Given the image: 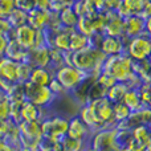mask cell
<instances>
[{
    "label": "cell",
    "instance_id": "cell-1",
    "mask_svg": "<svg viewBox=\"0 0 151 151\" xmlns=\"http://www.w3.org/2000/svg\"><path fill=\"white\" fill-rule=\"evenodd\" d=\"M105 60L106 56L102 53V50L93 45L72 52V65L94 77H98L102 73Z\"/></svg>",
    "mask_w": 151,
    "mask_h": 151
},
{
    "label": "cell",
    "instance_id": "cell-2",
    "mask_svg": "<svg viewBox=\"0 0 151 151\" xmlns=\"http://www.w3.org/2000/svg\"><path fill=\"white\" fill-rule=\"evenodd\" d=\"M102 72L110 74L117 82H127L134 76V61L126 53L109 56L104 63Z\"/></svg>",
    "mask_w": 151,
    "mask_h": 151
},
{
    "label": "cell",
    "instance_id": "cell-3",
    "mask_svg": "<svg viewBox=\"0 0 151 151\" xmlns=\"http://www.w3.org/2000/svg\"><path fill=\"white\" fill-rule=\"evenodd\" d=\"M24 96H25L27 102H31L45 110H49L53 106V104L58 99L48 86H40L29 81L24 83Z\"/></svg>",
    "mask_w": 151,
    "mask_h": 151
},
{
    "label": "cell",
    "instance_id": "cell-4",
    "mask_svg": "<svg viewBox=\"0 0 151 151\" xmlns=\"http://www.w3.org/2000/svg\"><path fill=\"white\" fill-rule=\"evenodd\" d=\"M88 107L98 125L101 126V129L117 126V122L114 119V104L106 97L90 101L88 104Z\"/></svg>",
    "mask_w": 151,
    "mask_h": 151
},
{
    "label": "cell",
    "instance_id": "cell-5",
    "mask_svg": "<svg viewBox=\"0 0 151 151\" xmlns=\"http://www.w3.org/2000/svg\"><path fill=\"white\" fill-rule=\"evenodd\" d=\"M9 39H15L21 47H24L28 50L36 49V48L45 45L44 31H37V29L32 28L29 24L13 29L9 35Z\"/></svg>",
    "mask_w": 151,
    "mask_h": 151
},
{
    "label": "cell",
    "instance_id": "cell-6",
    "mask_svg": "<svg viewBox=\"0 0 151 151\" xmlns=\"http://www.w3.org/2000/svg\"><path fill=\"white\" fill-rule=\"evenodd\" d=\"M89 146L99 151H121V146L117 142V129L105 127L91 134Z\"/></svg>",
    "mask_w": 151,
    "mask_h": 151
},
{
    "label": "cell",
    "instance_id": "cell-7",
    "mask_svg": "<svg viewBox=\"0 0 151 151\" xmlns=\"http://www.w3.org/2000/svg\"><path fill=\"white\" fill-rule=\"evenodd\" d=\"M68 125L69 118L61 114H49L48 113V115L41 122L42 135L55 139H61L68 134Z\"/></svg>",
    "mask_w": 151,
    "mask_h": 151
},
{
    "label": "cell",
    "instance_id": "cell-8",
    "mask_svg": "<svg viewBox=\"0 0 151 151\" xmlns=\"http://www.w3.org/2000/svg\"><path fill=\"white\" fill-rule=\"evenodd\" d=\"M125 53L134 63H141V61L149 60L151 55V37L145 33L142 36L127 40Z\"/></svg>",
    "mask_w": 151,
    "mask_h": 151
},
{
    "label": "cell",
    "instance_id": "cell-9",
    "mask_svg": "<svg viewBox=\"0 0 151 151\" xmlns=\"http://www.w3.org/2000/svg\"><path fill=\"white\" fill-rule=\"evenodd\" d=\"M88 73L80 70L73 65H64L61 68H58L57 70H55V78L65 88V90L69 94L78 88L81 82L88 77Z\"/></svg>",
    "mask_w": 151,
    "mask_h": 151
},
{
    "label": "cell",
    "instance_id": "cell-10",
    "mask_svg": "<svg viewBox=\"0 0 151 151\" xmlns=\"http://www.w3.org/2000/svg\"><path fill=\"white\" fill-rule=\"evenodd\" d=\"M17 126L20 130V149H37L39 141L42 137L41 122L20 121Z\"/></svg>",
    "mask_w": 151,
    "mask_h": 151
},
{
    "label": "cell",
    "instance_id": "cell-11",
    "mask_svg": "<svg viewBox=\"0 0 151 151\" xmlns=\"http://www.w3.org/2000/svg\"><path fill=\"white\" fill-rule=\"evenodd\" d=\"M146 33V20L141 15L123 19V39L130 40Z\"/></svg>",
    "mask_w": 151,
    "mask_h": 151
},
{
    "label": "cell",
    "instance_id": "cell-12",
    "mask_svg": "<svg viewBox=\"0 0 151 151\" xmlns=\"http://www.w3.org/2000/svg\"><path fill=\"white\" fill-rule=\"evenodd\" d=\"M126 41L127 40L123 39V37L106 36L105 35L101 44H99V49L102 50V53L106 57L122 55V53H125V49H126Z\"/></svg>",
    "mask_w": 151,
    "mask_h": 151
},
{
    "label": "cell",
    "instance_id": "cell-13",
    "mask_svg": "<svg viewBox=\"0 0 151 151\" xmlns=\"http://www.w3.org/2000/svg\"><path fill=\"white\" fill-rule=\"evenodd\" d=\"M91 131L85 123L82 122L77 114L69 118V125H68V134L66 135L74 139H80V141H85L89 143V139L91 137Z\"/></svg>",
    "mask_w": 151,
    "mask_h": 151
},
{
    "label": "cell",
    "instance_id": "cell-14",
    "mask_svg": "<svg viewBox=\"0 0 151 151\" xmlns=\"http://www.w3.org/2000/svg\"><path fill=\"white\" fill-rule=\"evenodd\" d=\"M105 17H106V24L104 35L123 37V19L115 11H105Z\"/></svg>",
    "mask_w": 151,
    "mask_h": 151
},
{
    "label": "cell",
    "instance_id": "cell-15",
    "mask_svg": "<svg viewBox=\"0 0 151 151\" xmlns=\"http://www.w3.org/2000/svg\"><path fill=\"white\" fill-rule=\"evenodd\" d=\"M50 20V11L42 9V8H35L31 12H28V23L32 28L37 31H45L49 25Z\"/></svg>",
    "mask_w": 151,
    "mask_h": 151
},
{
    "label": "cell",
    "instance_id": "cell-16",
    "mask_svg": "<svg viewBox=\"0 0 151 151\" xmlns=\"http://www.w3.org/2000/svg\"><path fill=\"white\" fill-rule=\"evenodd\" d=\"M28 63L33 68H49L50 66V48L47 45L29 50Z\"/></svg>",
    "mask_w": 151,
    "mask_h": 151
},
{
    "label": "cell",
    "instance_id": "cell-17",
    "mask_svg": "<svg viewBox=\"0 0 151 151\" xmlns=\"http://www.w3.org/2000/svg\"><path fill=\"white\" fill-rule=\"evenodd\" d=\"M48 111L49 110H45L25 101L21 107L20 118L21 121H27V122H42V119L48 115Z\"/></svg>",
    "mask_w": 151,
    "mask_h": 151
},
{
    "label": "cell",
    "instance_id": "cell-18",
    "mask_svg": "<svg viewBox=\"0 0 151 151\" xmlns=\"http://www.w3.org/2000/svg\"><path fill=\"white\" fill-rule=\"evenodd\" d=\"M96 80H97V77L89 74L88 77L78 85V88L74 89V90L69 94V96L72 97V99L80 105V107L83 106V105H88V102H89V90H90L91 85H93V82Z\"/></svg>",
    "mask_w": 151,
    "mask_h": 151
},
{
    "label": "cell",
    "instance_id": "cell-19",
    "mask_svg": "<svg viewBox=\"0 0 151 151\" xmlns=\"http://www.w3.org/2000/svg\"><path fill=\"white\" fill-rule=\"evenodd\" d=\"M146 1L147 0H122L115 12L122 19H126L133 15H139Z\"/></svg>",
    "mask_w": 151,
    "mask_h": 151
},
{
    "label": "cell",
    "instance_id": "cell-20",
    "mask_svg": "<svg viewBox=\"0 0 151 151\" xmlns=\"http://www.w3.org/2000/svg\"><path fill=\"white\" fill-rule=\"evenodd\" d=\"M4 56L16 61V63H24V61H28L29 50L25 49L24 47H21L15 39H9Z\"/></svg>",
    "mask_w": 151,
    "mask_h": 151
},
{
    "label": "cell",
    "instance_id": "cell-21",
    "mask_svg": "<svg viewBox=\"0 0 151 151\" xmlns=\"http://www.w3.org/2000/svg\"><path fill=\"white\" fill-rule=\"evenodd\" d=\"M53 78H55V72L50 68H33L29 82L40 86H49Z\"/></svg>",
    "mask_w": 151,
    "mask_h": 151
},
{
    "label": "cell",
    "instance_id": "cell-22",
    "mask_svg": "<svg viewBox=\"0 0 151 151\" xmlns=\"http://www.w3.org/2000/svg\"><path fill=\"white\" fill-rule=\"evenodd\" d=\"M17 64L19 63L5 57V56L1 57L0 58V77L17 82Z\"/></svg>",
    "mask_w": 151,
    "mask_h": 151
},
{
    "label": "cell",
    "instance_id": "cell-23",
    "mask_svg": "<svg viewBox=\"0 0 151 151\" xmlns=\"http://www.w3.org/2000/svg\"><path fill=\"white\" fill-rule=\"evenodd\" d=\"M80 33L85 35L86 37H91L93 35H96V28H94V13L90 15H85L82 17L78 19V24L76 27Z\"/></svg>",
    "mask_w": 151,
    "mask_h": 151
},
{
    "label": "cell",
    "instance_id": "cell-24",
    "mask_svg": "<svg viewBox=\"0 0 151 151\" xmlns=\"http://www.w3.org/2000/svg\"><path fill=\"white\" fill-rule=\"evenodd\" d=\"M122 102L131 110V111H138L142 107H145V105L142 104L141 97H139L138 89H129L126 91L125 97H123Z\"/></svg>",
    "mask_w": 151,
    "mask_h": 151
},
{
    "label": "cell",
    "instance_id": "cell-25",
    "mask_svg": "<svg viewBox=\"0 0 151 151\" xmlns=\"http://www.w3.org/2000/svg\"><path fill=\"white\" fill-rule=\"evenodd\" d=\"M90 45V39L86 37L85 35L80 33L77 29H73L70 33V48L69 50L70 52H77V50H81L83 48L89 47Z\"/></svg>",
    "mask_w": 151,
    "mask_h": 151
},
{
    "label": "cell",
    "instance_id": "cell-26",
    "mask_svg": "<svg viewBox=\"0 0 151 151\" xmlns=\"http://www.w3.org/2000/svg\"><path fill=\"white\" fill-rule=\"evenodd\" d=\"M58 17H60V23L64 28H76L78 24V19H80L72 7L63 9L58 13Z\"/></svg>",
    "mask_w": 151,
    "mask_h": 151
},
{
    "label": "cell",
    "instance_id": "cell-27",
    "mask_svg": "<svg viewBox=\"0 0 151 151\" xmlns=\"http://www.w3.org/2000/svg\"><path fill=\"white\" fill-rule=\"evenodd\" d=\"M127 90H129V88H127V85H126L125 82H117L115 85H113L111 88L107 90L106 98L110 99L113 104H117V102L122 101Z\"/></svg>",
    "mask_w": 151,
    "mask_h": 151
},
{
    "label": "cell",
    "instance_id": "cell-28",
    "mask_svg": "<svg viewBox=\"0 0 151 151\" xmlns=\"http://www.w3.org/2000/svg\"><path fill=\"white\" fill-rule=\"evenodd\" d=\"M60 142H61V149H64L65 151H83L89 146L88 142L70 138V137H68V135L61 138Z\"/></svg>",
    "mask_w": 151,
    "mask_h": 151
},
{
    "label": "cell",
    "instance_id": "cell-29",
    "mask_svg": "<svg viewBox=\"0 0 151 151\" xmlns=\"http://www.w3.org/2000/svg\"><path fill=\"white\" fill-rule=\"evenodd\" d=\"M7 21L11 25V28L16 29V28H19V27L25 25V24L28 23V13L15 8V9L11 12V15L7 17Z\"/></svg>",
    "mask_w": 151,
    "mask_h": 151
},
{
    "label": "cell",
    "instance_id": "cell-30",
    "mask_svg": "<svg viewBox=\"0 0 151 151\" xmlns=\"http://www.w3.org/2000/svg\"><path fill=\"white\" fill-rule=\"evenodd\" d=\"M61 149V142L60 139L49 138V137L42 135L37 145V150L39 151H57Z\"/></svg>",
    "mask_w": 151,
    "mask_h": 151
},
{
    "label": "cell",
    "instance_id": "cell-31",
    "mask_svg": "<svg viewBox=\"0 0 151 151\" xmlns=\"http://www.w3.org/2000/svg\"><path fill=\"white\" fill-rule=\"evenodd\" d=\"M33 70V66L31 63L24 61V63H19L17 64V82L19 83H25L29 81Z\"/></svg>",
    "mask_w": 151,
    "mask_h": 151
},
{
    "label": "cell",
    "instance_id": "cell-32",
    "mask_svg": "<svg viewBox=\"0 0 151 151\" xmlns=\"http://www.w3.org/2000/svg\"><path fill=\"white\" fill-rule=\"evenodd\" d=\"M131 113L133 111H131V110L129 109V107L126 106L122 101L114 104V119H115V122L117 123L126 121L131 115Z\"/></svg>",
    "mask_w": 151,
    "mask_h": 151
},
{
    "label": "cell",
    "instance_id": "cell-33",
    "mask_svg": "<svg viewBox=\"0 0 151 151\" xmlns=\"http://www.w3.org/2000/svg\"><path fill=\"white\" fill-rule=\"evenodd\" d=\"M64 65H65L64 52L60 49H56V48H50V66L49 68L55 72Z\"/></svg>",
    "mask_w": 151,
    "mask_h": 151
},
{
    "label": "cell",
    "instance_id": "cell-34",
    "mask_svg": "<svg viewBox=\"0 0 151 151\" xmlns=\"http://www.w3.org/2000/svg\"><path fill=\"white\" fill-rule=\"evenodd\" d=\"M106 93H107V90L105 88H102L96 80L93 82V85H91L90 90H89V102L93 101V99H98V98H102V97H106Z\"/></svg>",
    "mask_w": 151,
    "mask_h": 151
},
{
    "label": "cell",
    "instance_id": "cell-35",
    "mask_svg": "<svg viewBox=\"0 0 151 151\" xmlns=\"http://www.w3.org/2000/svg\"><path fill=\"white\" fill-rule=\"evenodd\" d=\"M48 88L50 89V91H52V93L55 94L57 98H63V97L69 96V93L65 90V88H64V86L61 85V83L58 82L56 78H53V80L50 81V83H49V86H48Z\"/></svg>",
    "mask_w": 151,
    "mask_h": 151
},
{
    "label": "cell",
    "instance_id": "cell-36",
    "mask_svg": "<svg viewBox=\"0 0 151 151\" xmlns=\"http://www.w3.org/2000/svg\"><path fill=\"white\" fill-rule=\"evenodd\" d=\"M15 8V0H0V17L7 19Z\"/></svg>",
    "mask_w": 151,
    "mask_h": 151
},
{
    "label": "cell",
    "instance_id": "cell-37",
    "mask_svg": "<svg viewBox=\"0 0 151 151\" xmlns=\"http://www.w3.org/2000/svg\"><path fill=\"white\" fill-rule=\"evenodd\" d=\"M97 82H98L99 85L102 86V88H105L106 90H109V89L111 88L113 85H115V83H117V81H115L110 74L102 72V73L99 74L98 77H97Z\"/></svg>",
    "mask_w": 151,
    "mask_h": 151
},
{
    "label": "cell",
    "instance_id": "cell-38",
    "mask_svg": "<svg viewBox=\"0 0 151 151\" xmlns=\"http://www.w3.org/2000/svg\"><path fill=\"white\" fill-rule=\"evenodd\" d=\"M72 8H73V11L77 13L78 17H82V16H85V15H90L89 9H88L86 0H74Z\"/></svg>",
    "mask_w": 151,
    "mask_h": 151
},
{
    "label": "cell",
    "instance_id": "cell-39",
    "mask_svg": "<svg viewBox=\"0 0 151 151\" xmlns=\"http://www.w3.org/2000/svg\"><path fill=\"white\" fill-rule=\"evenodd\" d=\"M15 7L28 13L36 8V3H35V0H15Z\"/></svg>",
    "mask_w": 151,
    "mask_h": 151
},
{
    "label": "cell",
    "instance_id": "cell-40",
    "mask_svg": "<svg viewBox=\"0 0 151 151\" xmlns=\"http://www.w3.org/2000/svg\"><path fill=\"white\" fill-rule=\"evenodd\" d=\"M11 119V111H9V104H8L7 98L0 99V121H7Z\"/></svg>",
    "mask_w": 151,
    "mask_h": 151
},
{
    "label": "cell",
    "instance_id": "cell-41",
    "mask_svg": "<svg viewBox=\"0 0 151 151\" xmlns=\"http://www.w3.org/2000/svg\"><path fill=\"white\" fill-rule=\"evenodd\" d=\"M16 83L17 82H13V81H9V80H7V78L0 77V91L7 94L8 91H11V89H12Z\"/></svg>",
    "mask_w": 151,
    "mask_h": 151
},
{
    "label": "cell",
    "instance_id": "cell-42",
    "mask_svg": "<svg viewBox=\"0 0 151 151\" xmlns=\"http://www.w3.org/2000/svg\"><path fill=\"white\" fill-rule=\"evenodd\" d=\"M13 123H16V122H13V121H11V119L0 121V138H3V139L5 138V135L8 134V131H9L11 126H12Z\"/></svg>",
    "mask_w": 151,
    "mask_h": 151
},
{
    "label": "cell",
    "instance_id": "cell-43",
    "mask_svg": "<svg viewBox=\"0 0 151 151\" xmlns=\"http://www.w3.org/2000/svg\"><path fill=\"white\" fill-rule=\"evenodd\" d=\"M8 41H9V37H8V35L0 33V58L4 57L5 49H7V45H8Z\"/></svg>",
    "mask_w": 151,
    "mask_h": 151
},
{
    "label": "cell",
    "instance_id": "cell-44",
    "mask_svg": "<svg viewBox=\"0 0 151 151\" xmlns=\"http://www.w3.org/2000/svg\"><path fill=\"white\" fill-rule=\"evenodd\" d=\"M12 31H13V29L11 28V25L8 24L7 19H1V17H0V33L8 35V37H9V33Z\"/></svg>",
    "mask_w": 151,
    "mask_h": 151
},
{
    "label": "cell",
    "instance_id": "cell-45",
    "mask_svg": "<svg viewBox=\"0 0 151 151\" xmlns=\"http://www.w3.org/2000/svg\"><path fill=\"white\" fill-rule=\"evenodd\" d=\"M139 15H141L145 20H146V19H149L151 16V1H150V0H147V1H146V4H145V7L142 8V11H141V13H139Z\"/></svg>",
    "mask_w": 151,
    "mask_h": 151
},
{
    "label": "cell",
    "instance_id": "cell-46",
    "mask_svg": "<svg viewBox=\"0 0 151 151\" xmlns=\"http://www.w3.org/2000/svg\"><path fill=\"white\" fill-rule=\"evenodd\" d=\"M37 8H42V9H49V3L50 0H35Z\"/></svg>",
    "mask_w": 151,
    "mask_h": 151
},
{
    "label": "cell",
    "instance_id": "cell-47",
    "mask_svg": "<svg viewBox=\"0 0 151 151\" xmlns=\"http://www.w3.org/2000/svg\"><path fill=\"white\" fill-rule=\"evenodd\" d=\"M146 35L151 37V16L146 19Z\"/></svg>",
    "mask_w": 151,
    "mask_h": 151
},
{
    "label": "cell",
    "instance_id": "cell-48",
    "mask_svg": "<svg viewBox=\"0 0 151 151\" xmlns=\"http://www.w3.org/2000/svg\"><path fill=\"white\" fill-rule=\"evenodd\" d=\"M57 1H60V3H63V4H65L66 7H72V5H73V1H74V0H57Z\"/></svg>",
    "mask_w": 151,
    "mask_h": 151
},
{
    "label": "cell",
    "instance_id": "cell-49",
    "mask_svg": "<svg viewBox=\"0 0 151 151\" xmlns=\"http://www.w3.org/2000/svg\"><path fill=\"white\" fill-rule=\"evenodd\" d=\"M1 151H19V149H16V147L11 146V145H7V146H5Z\"/></svg>",
    "mask_w": 151,
    "mask_h": 151
},
{
    "label": "cell",
    "instance_id": "cell-50",
    "mask_svg": "<svg viewBox=\"0 0 151 151\" xmlns=\"http://www.w3.org/2000/svg\"><path fill=\"white\" fill-rule=\"evenodd\" d=\"M7 145H8V143L4 141V139H3V138H0V151H1L3 149H4V147L7 146Z\"/></svg>",
    "mask_w": 151,
    "mask_h": 151
},
{
    "label": "cell",
    "instance_id": "cell-51",
    "mask_svg": "<svg viewBox=\"0 0 151 151\" xmlns=\"http://www.w3.org/2000/svg\"><path fill=\"white\" fill-rule=\"evenodd\" d=\"M19 151H39L37 149H20Z\"/></svg>",
    "mask_w": 151,
    "mask_h": 151
},
{
    "label": "cell",
    "instance_id": "cell-52",
    "mask_svg": "<svg viewBox=\"0 0 151 151\" xmlns=\"http://www.w3.org/2000/svg\"><path fill=\"white\" fill-rule=\"evenodd\" d=\"M83 151H99V150H96V149H91V147H90V146H88V147H86V149H85V150H83Z\"/></svg>",
    "mask_w": 151,
    "mask_h": 151
},
{
    "label": "cell",
    "instance_id": "cell-53",
    "mask_svg": "<svg viewBox=\"0 0 151 151\" xmlns=\"http://www.w3.org/2000/svg\"><path fill=\"white\" fill-rule=\"evenodd\" d=\"M4 97H5V94L3 93V91H0V99H3V98H4Z\"/></svg>",
    "mask_w": 151,
    "mask_h": 151
},
{
    "label": "cell",
    "instance_id": "cell-54",
    "mask_svg": "<svg viewBox=\"0 0 151 151\" xmlns=\"http://www.w3.org/2000/svg\"><path fill=\"white\" fill-rule=\"evenodd\" d=\"M145 151H151V145H150V146H149V147H147V149H146V150H145Z\"/></svg>",
    "mask_w": 151,
    "mask_h": 151
},
{
    "label": "cell",
    "instance_id": "cell-55",
    "mask_svg": "<svg viewBox=\"0 0 151 151\" xmlns=\"http://www.w3.org/2000/svg\"><path fill=\"white\" fill-rule=\"evenodd\" d=\"M147 127H149V130H150V133H151V123H150L149 126H147Z\"/></svg>",
    "mask_w": 151,
    "mask_h": 151
},
{
    "label": "cell",
    "instance_id": "cell-56",
    "mask_svg": "<svg viewBox=\"0 0 151 151\" xmlns=\"http://www.w3.org/2000/svg\"><path fill=\"white\" fill-rule=\"evenodd\" d=\"M57 151H65V150H64V149H58Z\"/></svg>",
    "mask_w": 151,
    "mask_h": 151
},
{
    "label": "cell",
    "instance_id": "cell-57",
    "mask_svg": "<svg viewBox=\"0 0 151 151\" xmlns=\"http://www.w3.org/2000/svg\"><path fill=\"white\" fill-rule=\"evenodd\" d=\"M149 61H150V64H151V55H150V57H149Z\"/></svg>",
    "mask_w": 151,
    "mask_h": 151
},
{
    "label": "cell",
    "instance_id": "cell-58",
    "mask_svg": "<svg viewBox=\"0 0 151 151\" xmlns=\"http://www.w3.org/2000/svg\"><path fill=\"white\" fill-rule=\"evenodd\" d=\"M150 83H151V70H150Z\"/></svg>",
    "mask_w": 151,
    "mask_h": 151
},
{
    "label": "cell",
    "instance_id": "cell-59",
    "mask_svg": "<svg viewBox=\"0 0 151 151\" xmlns=\"http://www.w3.org/2000/svg\"><path fill=\"white\" fill-rule=\"evenodd\" d=\"M150 1H151V0H150Z\"/></svg>",
    "mask_w": 151,
    "mask_h": 151
}]
</instances>
